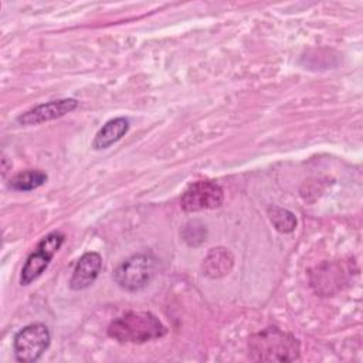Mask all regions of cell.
Listing matches in <instances>:
<instances>
[{
  "mask_svg": "<svg viewBox=\"0 0 363 363\" xmlns=\"http://www.w3.org/2000/svg\"><path fill=\"white\" fill-rule=\"evenodd\" d=\"M299 354L298 339L277 326H268L248 339V356L254 362H295Z\"/></svg>",
  "mask_w": 363,
  "mask_h": 363,
  "instance_id": "6da1fadb",
  "label": "cell"
},
{
  "mask_svg": "<svg viewBox=\"0 0 363 363\" xmlns=\"http://www.w3.org/2000/svg\"><path fill=\"white\" fill-rule=\"evenodd\" d=\"M166 332V326L152 312H126L108 326L109 337L119 343H146L164 336Z\"/></svg>",
  "mask_w": 363,
  "mask_h": 363,
  "instance_id": "7a4b0ae2",
  "label": "cell"
},
{
  "mask_svg": "<svg viewBox=\"0 0 363 363\" xmlns=\"http://www.w3.org/2000/svg\"><path fill=\"white\" fill-rule=\"evenodd\" d=\"M157 269V259L147 252H139L123 262L113 271L115 282L130 292L140 291L150 284Z\"/></svg>",
  "mask_w": 363,
  "mask_h": 363,
  "instance_id": "3957f363",
  "label": "cell"
},
{
  "mask_svg": "<svg viewBox=\"0 0 363 363\" xmlns=\"http://www.w3.org/2000/svg\"><path fill=\"white\" fill-rule=\"evenodd\" d=\"M51 333L43 323H31L20 329L13 340V350L17 362H37L48 349Z\"/></svg>",
  "mask_w": 363,
  "mask_h": 363,
  "instance_id": "277c9868",
  "label": "cell"
},
{
  "mask_svg": "<svg viewBox=\"0 0 363 363\" xmlns=\"http://www.w3.org/2000/svg\"><path fill=\"white\" fill-rule=\"evenodd\" d=\"M64 234L60 231H52L47 234L35 250L30 254L27 258L26 264L21 268V275H20V284L21 285H28L34 279H37L48 267L50 261L55 255V252L60 250V247L64 242Z\"/></svg>",
  "mask_w": 363,
  "mask_h": 363,
  "instance_id": "5b68a950",
  "label": "cell"
},
{
  "mask_svg": "<svg viewBox=\"0 0 363 363\" xmlns=\"http://www.w3.org/2000/svg\"><path fill=\"white\" fill-rule=\"evenodd\" d=\"M224 191L213 180H199L191 183L180 197V206L186 213L217 208L223 204Z\"/></svg>",
  "mask_w": 363,
  "mask_h": 363,
  "instance_id": "8992f818",
  "label": "cell"
},
{
  "mask_svg": "<svg viewBox=\"0 0 363 363\" xmlns=\"http://www.w3.org/2000/svg\"><path fill=\"white\" fill-rule=\"evenodd\" d=\"M78 106V101L75 98H64L57 101H50L40 104L24 113H21L17 121L21 125L30 126V125H38L43 122L54 121L57 118H61L69 112H72Z\"/></svg>",
  "mask_w": 363,
  "mask_h": 363,
  "instance_id": "52a82bcc",
  "label": "cell"
},
{
  "mask_svg": "<svg viewBox=\"0 0 363 363\" xmlns=\"http://www.w3.org/2000/svg\"><path fill=\"white\" fill-rule=\"evenodd\" d=\"M102 268V258L98 252H85L77 262L72 272L69 288L74 291H82L91 286L98 278Z\"/></svg>",
  "mask_w": 363,
  "mask_h": 363,
  "instance_id": "ba28073f",
  "label": "cell"
},
{
  "mask_svg": "<svg viewBox=\"0 0 363 363\" xmlns=\"http://www.w3.org/2000/svg\"><path fill=\"white\" fill-rule=\"evenodd\" d=\"M234 265V257L228 248L216 247L211 248L206 258L203 259L201 269L203 274L211 279H218L225 277Z\"/></svg>",
  "mask_w": 363,
  "mask_h": 363,
  "instance_id": "9c48e42d",
  "label": "cell"
},
{
  "mask_svg": "<svg viewBox=\"0 0 363 363\" xmlns=\"http://www.w3.org/2000/svg\"><path fill=\"white\" fill-rule=\"evenodd\" d=\"M129 119L119 116V118H113L111 121H108L95 135L94 140H92V147L95 150H101V149H106L111 145L116 143L118 140H121L129 130Z\"/></svg>",
  "mask_w": 363,
  "mask_h": 363,
  "instance_id": "30bf717a",
  "label": "cell"
},
{
  "mask_svg": "<svg viewBox=\"0 0 363 363\" xmlns=\"http://www.w3.org/2000/svg\"><path fill=\"white\" fill-rule=\"evenodd\" d=\"M47 179L48 176L45 172L40 169H27L16 173L9 180V187L17 191H30L43 186L47 182Z\"/></svg>",
  "mask_w": 363,
  "mask_h": 363,
  "instance_id": "8fae6325",
  "label": "cell"
},
{
  "mask_svg": "<svg viewBox=\"0 0 363 363\" xmlns=\"http://www.w3.org/2000/svg\"><path fill=\"white\" fill-rule=\"evenodd\" d=\"M269 221L275 227L277 231L279 233H292L296 228V217L292 211L278 207V206H271L267 210Z\"/></svg>",
  "mask_w": 363,
  "mask_h": 363,
  "instance_id": "7c38bea8",
  "label": "cell"
},
{
  "mask_svg": "<svg viewBox=\"0 0 363 363\" xmlns=\"http://www.w3.org/2000/svg\"><path fill=\"white\" fill-rule=\"evenodd\" d=\"M207 231H206V225L197 220L189 221L183 231H182V237L186 241V244H189L190 247H197L200 245L204 240H206Z\"/></svg>",
  "mask_w": 363,
  "mask_h": 363,
  "instance_id": "4fadbf2b",
  "label": "cell"
}]
</instances>
